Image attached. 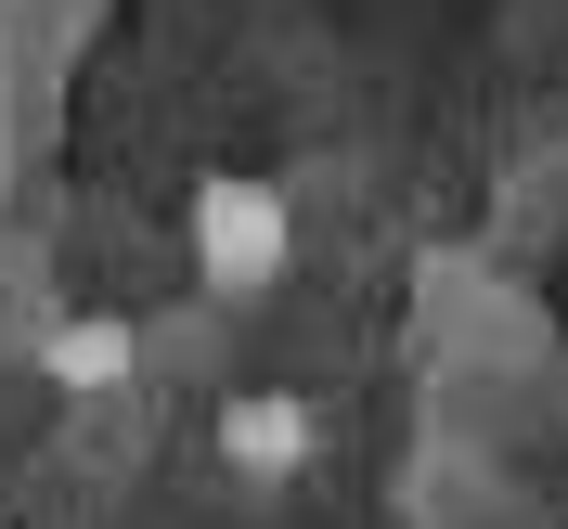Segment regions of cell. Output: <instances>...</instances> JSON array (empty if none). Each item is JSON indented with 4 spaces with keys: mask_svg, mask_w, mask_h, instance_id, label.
Here are the masks:
<instances>
[{
    "mask_svg": "<svg viewBox=\"0 0 568 529\" xmlns=\"http://www.w3.org/2000/svg\"><path fill=\"white\" fill-rule=\"evenodd\" d=\"M311 452H323V414L297 388H233V400H220V465H233V478L272 491V478H297Z\"/></svg>",
    "mask_w": 568,
    "mask_h": 529,
    "instance_id": "obj_1",
    "label": "cell"
},
{
    "mask_svg": "<svg viewBox=\"0 0 568 529\" xmlns=\"http://www.w3.org/2000/svg\"><path fill=\"white\" fill-rule=\"evenodd\" d=\"M194 246H207V272H220V284H258V272L284 258V207L258 194V181H220L207 207H194Z\"/></svg>",
    "mask_w": 568,
    "mask_h": 529,
    "instance_id": "obj_2",
    "label": "cell"
},
{
    "mask_svg": "<svg viewBox=\"0 0 568 529\" xmlns=\"http://www.w3.org/2000/svg\"><path fill=\"white\" fill-rule=\"evenodd\" d=\"M39 362H52V388H130V323H104V311H91V323H52V349H39Z\"/></svg>",
    "mask_w": 568,
    "mask_h": 529,
    "instance_id": "obj_3",
    "label": "cell"
}]
</instances>
